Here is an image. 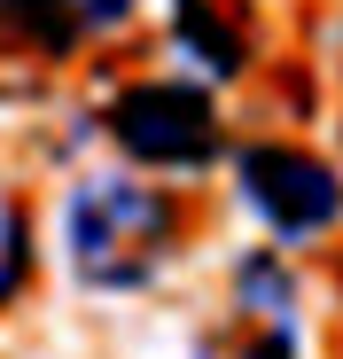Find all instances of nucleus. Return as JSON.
Wrapping results in <instances>:
<instances>
[{"label":"nucleus","instance_id":"obj_6","mask_svg":"<svg viewBox=\"0 0 343 359\" xmlns=\"http://www.w3.org/2000/svg\"><path fill=\"white\" fill-rule=\"evenodd\" d=\"M234 305L250 328H297V281L281 266V250H250L234 266Z\"/></svg>","mask_w":343,"mask_h":359},{"label":"nucleus","instance_id":"obj_7","mask_svg":"<svg viewBox=\"0 0 343 359\" xmlns=\"http://www.w3.org/2000/svg\"><path fill=\"white\" fill-rule=\"evenodd\" d=\"M31 281V211L0 188V305H16Z\"/></svg>","mask_w":343,"mask_h":359},{"label":"nucleus","instance_id":"obj_1","mask_svg":"<svg viewBox=\"0 0 343 359\" xmlns=\"http://www.w3.org/2000/svg\"><path fill=\"white\" fill-rule=\"evenodd\" d=\"M180 243V203L156 180L86 172L63 196V266L86 289H141Z\"/></svg>","mask_w":343,"mask_h":359},{"label":"nucleus","instance_id":"obj_4","mask_svg":"<svg viewBox=\"0 0 343 359\" xmlns=\"http://www.w3.org/2000/svg\"><path fill=\"white\" fill-rule=\"evenodd\" d=\"M125 24H133V0H0V32L39 55H71V47L109 39Z\"/></svg>","mask_w":343,"mask_h":359},{"label":"nucleus","instance_id":"obj_2","mask_svg":"<svg viewBox=\"0 0 343 359\" xmlns=\"http://www.w3.org/2000/svg\"><path fill=\"white\" fill-rule=\"evenodd\" d=\"M109 141H118L141 172H203L218 164L226 133H218V102L195 79H133L109 102Z\"/></svg>","mask_w":343,"mask_h":359},{"label":"nucleus","instance_id":"obj_5","mask_svg":"<svg viewBox=\"0 0 343 359\" xmlns=\"http://www.w3.org/2000/svg\"><path fill=\"white\" fill-rule=\"evenodd\" d=\"M172 47H180L203 79H234L242 71V24L218 16L211 0H172Z\"/></svg>","mask_w":343,"mask_h":359},{"label":"nucleus","instance_id":"obj_3","mask_svg":"<svg viewBox=\"0 0 343 359\" xmlns=\"http://www.w3.org/2000/svg\"><path fill=\"white\" fill-rule=\"evenodd\" d=\"M234 188L273 243H312L343 219V172L297 141H250L234 156Z\"/></svg>","mask_w":343,"mask_h":359}]
</instances>
